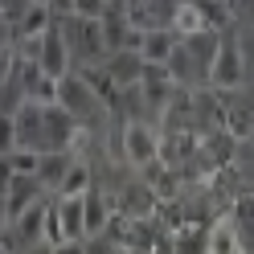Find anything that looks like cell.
I'll return each mask as SVG.
<instances>
[{"label": "cell", "instance_id": "obj_1", "mask_svg": "<svg viewBox=\"0 0 254 254\" xmlns=\"http://www.w3.org/2000/svg\"><path fill=\"white\" fill-rule=\"evenodd\" d=\"M58 103L70 115H86L94 107V90H86V82H78V78H58Z\"/></svg>", "mask_w": 254, "mask_h": 254}, {"label": "cell", "instance_id": "obj_2", "mask_svg": "<svg viewBox=\"0 0 254 254\" xmlns=\"http://www.w3.org/2000/svg\"><path fill=\"white\" fill-rule=\"evenodd\" d=\"M127 156H131L135 164H148L152 156H160V148H156L152 131H144L139 123H131V127H127Z\"/></svg>", "mask_w": 254, "mask_h": 254}, {"label": "cell", "instance_id": "obj_3", "mask_svg": "<svg viewBox=\"0 0 254 254\" xmlns=\"http://www.w3.org/2000/svg\"><path fill=\"white\" fill-rule=\"evenodd\" d=\"M205 254H246V250H242L238 230L230 226V221H221V226L209 234V242H205Z\"/></svg>", "mask_w": 254, "mask_h": 254}, {"label": "cell", "instance_id": "obj_4", "mask_svg": "<svg viewBox=\"0 0 254 254\" xmlns=\"http://www.w3.org/2000/svg\"><path fill=\"white\" fill-rule=\"evenodd\" d=\"M238 78H242V62H238V50H221L217 54V66H213V82L217 86H234Z\"/></svg>", "mask_w": 254, "mask_h": 254}, {"label": "cell", "instance_id": "obj_5", "mask_svg": "<svg viewBox=\"0 0 254 254\" xmlns=\"http://www.w3.org/2000/svg\"><path fill=\"white\" fill-rule=\"evenodd\" d=\"M86 185H90V168H86V164H70V168H66V177L58 181L62 197H82V193H86Z\"/></svg>", "mask_w": 254, "mask_h": 254}, {"label": "cell", "instance_id": "obj_6", "mask_svg": "<svg viewBox=\"0 0 254 254\" xmlns=\"http://www.w3.org/2000/svg\"><path fill=\"white\" fill-rule=\"evenodd\" d=\"M41 221H45V209H41V205H29V209L17 217L21 242H37V238H41Z\"/></svg>", "mask_w": 254, "mask_h": 254}, {"label": "cell", "instance_id": "obj_7", "mask_svg": "<svg viewBox=\"0 0 254 254\" xmlns=\"http://www.w3.org/2000/svg\"><path fill=\"white\" fill-rule=\"evenodd\" d=\"M168 50H172V41H168L164 33H152V37L144 41V54H139V58H148V62H168Z\"/></svg>", "mask_w": 254, "mask_h": 254}, {"label": "cell", "instance_id": "obj_8", "mask_svg": "<svg viewBox=\"0 0 254 254\" xmlns=\"http://www.w3.org/2000/svg\"><path fill=\"white\" fill-rule=\"evenodd\" d=\"M12 144H17V123H12L8 115H0V148H4V156H8Z\"/></svg>", "mask_w": 254, "mask_h": 254}, {"label": "cell", "instance_id": "obj_9", "mask_svg": "<svg viewBox=\"0 0 254 254\" xmlns=\"http://www.w3.org/2000/svg\"><path fill=\"white\" fill-rule=\"evenodd\" d=\"M8 185H12V164H8V156L0 160V197L8 193Z\"/></svg>", "mask_w": 254, "mask_h": 254}, {"label": "cell", "instance_id": "obj_10", "mask_svg": "<svg viewBox=\"0 0 254 254\" xmlns=\"http://www.w3.org/2000/svg\"><path fill=\"white\" fill-rule=\"evenodd\" d=\"M8 226V209H4V197H0V230Z\"/></svg>", "mask_w": 254, "mask_h": 254}, {"label": "cell", "instance_id": "obj_11", "mask_svg": "<svg viewBox=\"0 0 254 254\" xmlns=\"http://www.w3.org/2000/svg\"><path fill=\"white\" fill-rule=\"evenodd\" d=\"M66 4H74V0H54V8H66Z\"/></svg>", "mask_w": 254, "mask_h": 254}]
</instances>
